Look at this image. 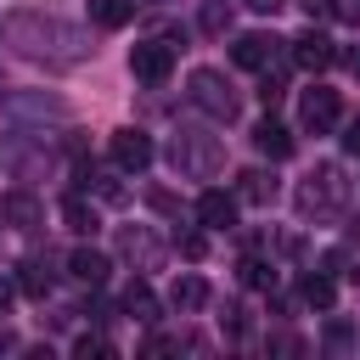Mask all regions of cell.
<instances>
[{"instance_id": "obj_23", "label": "cell", "mask_w": 360, "mask_h": 360, "mask_svg": "<svg viewBox=\"0 0 360 360\" xmlns=\"http://www.w3.org/2000/svg\"><path fill=\"white\" fill-rule=\"evenodd\" d=\"M242 287H276V270H270V259L248 253V259H242Z\"/></svg>"}, {"instance_id": "obj_18", "label": "cell", "mask_w": 360, "mask_h": 360, "mask_svg": "<svg viewBox=\"0 0 360 360\" xmlns=\"http://www.w3.org/2000/svg\"><path fill=\"white\" fill-rule=\"evenodd\" d=\"M124 309H129L135 321H146V326L158 321V292H152V281H146V276H135V281L124 287Z\"/></svg>"}, {"instance_id": "obj_29", "label": "cell", "mask_w": 360, "mask_h": 360, "mask_svg": "<svg viewBox=\"0 0 360 360\" xmlns=\"http://www.w3.org/2000/svg\"><path fill=\"white\" fill-rule=\"evenodd\" d=\"M326 349H349V326H343V321L326 326Z\"/></svg>"}, {"instance_id": "obj_31", "label": "cell", "mask_w": 360, "mask_h": 360, "mask_svg": "<svg viewBox=\"0 0 360 360\" xmlns=\"http://www.w3.org/2000/svg\"><path fill=\"white\" fill-rule=\"evenodd\" d=\"M242 6H248V11H264V17H276L287 0H242Z\"/></svg>"}, {"instance_id": "obj_10", "label": "cell", "mask_w": 360, "mask_h": 360, "mask_svg": "<svg viewBox=\"0 0 360 360\" xmlns=\"http://www.w3.org/2000/svg\"><path fill=\"white\" fill-rule=\"evenodd\" d=\"M292 62H298L304 73H326V68L338 62V45H332L326 34H315V28H309V34H298V39H292Z\"/></svg>"}, {"instance_id": "obj_13", "label": "cell", "mask_w": 360, "mask_h": 360, "mask_svg": "<svg viewBox=\"0 0 360 360\" xmlns=\"http://www.w3.org/2000/svg\"><path fill=\"white\" fill-rule=\"evenodd\" d=\"M17 287H22L28 298H51V287H56V270H51V259L28 253V259L17 264Z\"/></svg>"}, {"instance_id": "obj_27", "label": "cell", "mask_w": 360, "mask_h": 360, "mask_svg": "<svg viewBox=\"0 0 360 360\" xmlns=\"http://www.w3.org/2000/svg\"><path fill=\"white\" fill-rule=\"evenodd\" d=\"M180 253H186V259H202V253H208V236H197V231L180 236Z\"/></svg>"}, {"instance_id": "obj_25", "label": "cell", "mask_w": 360, "mask_h": 360, "mask_svg": "<svg viewBox=\"0 0 360 360\" xmlns=\"http://www.w3.org/2000/svg\"><path fill=\"white\" fill-rule=\"evenodd\" d=\"M146 202H152L158 214H180V197H174V191H163V186H152V191H146Z\"/></svg>"}, {"instance_id": "obj_9", "label": "cell", "mask_w": 360, "mask_h": 360, "mask_svg": "<svg viewBox=\"0 0 360 360\" xmlns=\"http://www.w3.org/2000/svg\"><path fill=\"white\" fill-rule=\"evenodd\" d=\"M152 158H158V146H152L146 129H118V135H112V169L141 174V169H152Z\"/></svg>"}, {"instance_id": "obj_26", "label": "cell", "mask_w": 360, "mask_h": 360, "mask_svg": "<svg viewBox=\"0 0 360 360\" xmlns=\"http://www.w3.org/2000/svg\"><path fill=\"white\" fill-rule=\"evenodd\" d=\"M73 354H84V360H90V354H112V343H107V338H79Z\"/></svg>"}, {"instance_id": "obj_2", "label": "cell", "mask_w": 360, "mask_h": 360, "mask_svg": "<svg viewBox=\"0 0 360 360\" xmlns=\"http://www.w3.org/2000/svg\"><path fill=\"white\" fill-rule=\"evenodd\" d=\"M186 101H191L197 112H208L214 124H231V118L242 112V96L231 90V79H225L219 68H197V73L186 79Z\"/></svg>"}, {"instance_id": "obj_14", "label": "cell", "mask_w": 360, "mask_h": 360, "mask_svg": "<svg viewBox=\"0 0 360 360\" xmlns=\"http://www.w3.org/2000/svg\"><path fill=\"white\" fill-rule=\"evenodd\" d=\"M0 214H6V225H17V231H34V225L45 219V208H39V197H34V191H6Z\"/></svg>"}, {"instance_id": "obj_19", "label": "cell", "mask_w": 360, "mask_h": 360, "mask_svg": "<svg viewBox=\"0 0 360 360\" xmlns=\"http://www.w3.org/2000/svg\"><path fill=\"white\" fill-rule=\"evenodd\" d=\"M135 17V0H90V22L96 28H124Z\"/></svg>"}, {"instance_id": "obj_30", "label": "cell", "mask_w": 360, "mask_h": 360, "mask_svg": "<svg viewBox=\"0 0 360 360\" xmlns=\"http://www.w3.org/2000/svg\"><path fill=\"white\" fill-rule=\"evenodd\" d=\"M343 152H354V158H360V118L343 129Z\"/></svg>"}, {"instance_id": "obj_17", "label": "cell", "mask_w": 360, "mask_h": 360, "mask_svg": "<svg viewBox=\"0 0 360 360\" xmlns=\"http://www.w3.org/2000/svg\"><path fill=\"white\" fill-rule=\"evenodd\" d=\"M169 304H174L180 315H197V309L208 304V281H202V276H174V287H169Z\"/></svg>"}, {"instance_id": "obj_11", "label": "cell", "mask_w": 360, "mask_h": 360, "mask_svg": "<svg viewBox=\"0 0 360 360\" xmlns=\"http://www.w3.org/2000/svg\"><path fill=\"white\" fill-rule=\"evenodd\" d=\"M197 219H202V231H231L236 225V197L231 191H202L197 197Z\"/></svg>"}, {"instance_id": "obj_5", "label": "cell", "mask_w": 360, "mask_h": 360, "mask_svg": "<svg viewBox=\"0 0 360 360\" xmlns=\"http://www.w3.org/2000/svg\"><path fill=\"white\" fill-rule=\"evenodd\" d=\"M338 118H343V101H338V90H326V84H309V90L298 96V129H309V135H326V129H338Z\"/></svg>"}, {"instance_id": "obj_24", "label": "cell", "mask_w": 360, "mask_h": 360, "mask_svg": "<svg viewBox=\"0 0 360 360\" xmlns=\"http://www.w3.org/2000/svg\"><path fill=\"white\" fill-rule=\"evenodd\" d=\"M197 22H202V34H225V28H231V11H225V6H202Z\"/></svg>"}, {"instance_id": "obj_28", "label": "cell", "mask_w": 360, "mask_h": 360, "mask_svg": "<svg viewBox=\"0 0 360 360\" xmlns=\"http://www.w3.org/2000/svg\"><path fill=\"white\" fill-rule=\"evenodd\" d=\"M17 292H22V287H17V276H6V270H0V315L11 309V298H17Z\"/></svg>"}, {"instance_id": "obj_21", "label": "cell", "mask_w": 360, "mask_h": 360, "mask_svg": "<svg viewBox=\"0 0 360 360\" xmlns=\"http://www.w3.org/2000/svg\"><path fill=\"white\" fill-rule=\"evenodd\" d=\"M236 197H242V202H276V180H270L264 169H248L242 186H236Z\"/></svg>"}, {"instance_id": "obj_12", "label": "cell", "mask_w": 360, "mask_h": 360, "mask_svg": "<svg viewBox=\"0 0 360 360\" xmlns=\"http://www.w3.org/2000/svg\"><path fill=\"white\" fill-rule=\"evenodd\" d=\"M107 270H112V259H107L101 248H73V253H68V276L84 281V287H101Z\"/></svg>"}, {"instance_id": "obj_15", "label": "cell", "mask_w": 360, "mask_h": 360, "mask_svg": "<svg viewBox=\"0 0 360 360\" xmlns=\"http://www.w3.org/2000/svg\"><path fill=\"white\" fill-rule=\"evenodd\" d=\"M253 146H259L270 163H281V158H292V129H287V124H276V118H264V124L253 129Z\"/></svg>"}, {"instance_id": "obj_33", "label": "cell", "mask_w": 360, "mask_h": 360, "mask_svg": "<svg viewBox=\"0 0 360 360\" xmlns=\"http://www.w3.org/2000/svg\"><path fill=\"white\" fill-rule=\"evenodd\" d=\"M0 225H6V214H0Z\"/></svg>"}, {"instance_id": "obj_6", "label": "cell", "mask_w": 360, "mask_h": 360, "mask_svg": "<svg viewBox=\"0 0 360 360\" xmlns=\"http://www.w3.org/2000/svg\"><path fill=\"white\" fill-rule=\"evenodd\" d=\"M129 73H135L141 84H163V79L174 73V39H141V45L129 51Z\"/></svg>"}, {"instance_id": "obj_20", "label": "cell", "mask_w": 360, "mask_h": 360, "mask_svg": "<svg viewBox=\"0 0 360 360\" xmlns=\"http://www.w3.org/2000/svg\"><path fill=\"white\" fill-rule=\"evenodd\" d=\"M62 219H68V231H79V236H90V231L101 225V219H96V208H90L79 191H73V197H62Z\"/></svg>"}, {"instance_id": "obj_32", "label": "cell", "mask_w": 360, "mask_h": 360, "mask_svg": "<svg viewBox=\"0 0 360 360\" xmlns=\"http://www.w3.org/2000/svg\"><path fill=\"white\" fill-rule=\"evenodd\" d=\"M11 349H17V332H11V326H0V354H11Z\"/></svg>"}, {"instance_id": "obj_1", "label": "cell", "mask_w": 360, "mask_h": 360, "mask_svg": "<svg viewBox=\"0 0 360 360\" xmlns=\"http://www.w3.org/2000/svg\"><path fill=\"white\" fill-rule=\"evenodd\" d=\"M6 34H11V45H17L28 62H45V68H73V62L90 56L84 28H73V22L51 17V11H17Z\"/></svg>"}, {"instance_id": "obj_8", "label": "cell", "mask_w": 360, "mask_h": 360, "mask_svg": "<svg viewBox=\"0 0 360 360\" xmlns=\"http://www.w3.org/2000/svg\"><path fill=\"white\" fill-rule=\"evenodd\" d=\"M281 45H287V39H276V34H242V39L231 45V62H236V68H253V73H270V68L281 62Z\"/></svg>"}, {"instance_id": "obj_22", "label": "cell", "mask_w": 360, "mask_h": 360, "mask_svg": "<svg viewBox=\"0 0 360 360\" xmlns=\"http://www.w3.org/2000/svg\"><path fill=\"white\" fill-rule=\"evenodd\" d=\"M6 112H51V118H68V107L62 101H39V96H6Z\"/></svg>"}, {"instance_id": "obj_16", "label": "cell", "mask_w": 360, "mask_h": 360, "mask_svg": "<svg viewBox=\"0 0 360 360\" xmlns=\"http://www.w3.org/2000/svg\"><path fill=\"white\" fill-rule=\"evenodd\" d=\"M298 298H304L309 309H332V304H338V281H332V270H309V276L298 281Z\"/></svg>"}, {"instance_id": "obj_7", "label": "cell", "mask_w": 360, "mask_h": 360, "mask_svg": "<svg viewBox=\"0 0 360 360\" xmlns=\"http://www.w3.org/2000/svg\"><path fill=\"white\" fill-rule=\"evenodd\" d=\"M118 253H124L135 270H158V264H163V236L146 231V225H118Z\"/></svg>"}, {"instance_id": "obj_3", "label": "cell", "mask_w": 360, "mask_h": 360, "mask_svg": "<svg viewBox=\"0 0 360 360\" xmlns=\"http://www.w3.org/2000/svg\"><path fill=\"white\" fill-rule=\"evenodd\" d=\"M343 202H349V180L338 163H321L298 186V214H309V219H332V214H343Z\"/></svg>"}, {"instance_id": "obj_4", "label": "cell", "mask_w": 360, "mask_h": 360, "mask_svg": "<svg viewBox=\"0 0 360 360\" xmlns=\"http://www.w3.org/2000/svg\"><path fill=\"white\" fill-rule=\"evenodd\" d=\"M169 158H174V169H180V174H191V180H208V174H219V163H225L219 141H214V135H202V129H180V135H174V146H169Z\"/></svg>"}]
</instances>
